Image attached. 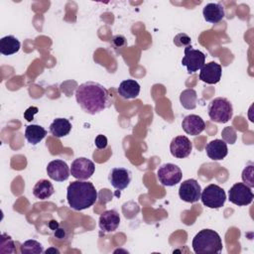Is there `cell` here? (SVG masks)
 <instances>
[{
	"mask_svg": "<svg viewBox=\"0 0 254 254\" xmlns=\"http://www.w3.org/2000/svg\"><path fill=\"white\" fill-rule=\"evenodd\" d=\"M46 135L47 130L37 124L28 125L25 130V138L32 145H37L40 143L46 137Z\"/></svg>",
	"mask_w": 254,
	"mask_h": 254,
	"instance_id": "obj_22",
	"label": "cell"
},
{
	"mask_svg": "<svg viewBox=\"0 0 254 254\" xmlns=\"http://www.w3.org/2000/svg\"><path fill=\"white\" fill-rule=\"evenodd\" d=\"M205 152L208 158L213 161H219L226 157L228 153L227 145L224 140L214 139L205 145Z\"/></svg>",
	"mask_w": 254,
	"mask_h": 254,
	"instance_id": "obj_17",
	"label": "cell"
},
{
	"mask_svg": "<svg viewBox=\"0 0 254 254\" xmlns=\"http://www.w3.org/2000/svg\"><path fill=\"white\" fill-rule=\"evenodd\" d=\"M192 150V143L184 135L175 137L170 144L171 154L178 159H184L190 156Z\"/></svg>",
	"mask_w": 254,
	"mask_h": 254,
	"instance_id": "obj_12",
	"label": "cell"
},
{
	"mask_svg": "<svg viewBox=\"0 0 254 254\" xmlns=\"http://www.w3.org/2000/svg\"><path fill=\"white\" fill-rule=\"evenodd\" d=\"M20 251L22 254H40L44 252L43 245L37 240L30 239L21 244Z\"/></svg>",
	"mask_w": 254,
	"mask_h": 254,
	"instance_id": "obj_25",
	"label": "cell"
},
{
	"mask_svg": "<svg viewBox=\"0 0 254 254\" xmlns=\"http://www.w3.org/2000/svg\"><path fill=\"white\" fill-rule=\"evenodd\" d=\"M209 118L213 122L226 123L233 115V107L231 102L224 97H216L212 99L207 107Z\"/></svg>",
	"mask_w": 254,
	"mask_h": 254,
	"instance_id": "obj_4",
	"label": "cell"
},
{
	"mask_svg": "<svg viewBox=\"0 0 254 254\" xmlns=\"http://www.w3.org/2000/svg\"><path fill=\"white\" fill-rule=\"evenodd\" d=\"M180 101L184 108L186 109H194L197 103V94L196 91L192 88L185 89L180 94Z\"/></svg>",
	"mask_w": 254,
	"mask_h": 254,
	"instance_id": "obj_24",
	"label": "cell"
},
{
	"mask_svg": "<svg viewBox=\"0 0 254 254\" xmlns=\"http://www.w3.org/2000/svg\"><path fill=\"white\" fill-rule=\"evenodd\" d=\"M111 44L115 47V48H122V47H125L127 45V42H126V38L122 35H116L112 38L111 40Z\"/></svg>",
	"mask_w": 254,
	"mask_h": 254,
	"instance_id": "obj_28",
	"label": "cell"
},
{
	"mask_svg": "<svg viewBox=\"0 0 254 254\" xmlns=\"http://www.w3.org/2000/svg\"><path fill=\"white\" fill-rule=\"evenodd\" d=\"M55 191L53 184L45 179H42L36 183L33 188V194L35 197L41 200L49 198Z\"/></svg>",
	"mask_w": 254,
	"mask_h": 254,
	"instance_id": "obj_20",
	"label": "cell"
},
{
	"mask_svg": "<svg viewBox=\"0 0 254 254\" xmlns=\"http://www.w3.org/2000/svg\"><path fill=\"white\" fill-rule=\"evenodd\" d=\"M51 252L58 253V254L60 253V251H59L58 249H56V248H50V249H48V250H46V251H45V253H47V254H48V253H51Z\"/></svg>",
	"mask_w": 254,
	"mask_h": 254,
	"instance_id": "obj_32",
	"label": "cell"
},
{
	"mask_svg": "<svg viewBox=\"0 0 254 254\" xmlns=\"http://www.w3.org/2000/svg\"><path fill=\"white\" fill-rule=\"evenodd\" d=\"M117 91L124 99H134L140 93V84L134 79H126L119 84Z\"/></svg>",
	"mask_w": 254,
	"mask_h": 254,
	"instance_id": "obj_19",
	"label": "cell"
},
{
	"mask_svg": "<svg viewBox=\"0 0 254 254\" xmlns=\"http://www.w3.org/2000/svg\"><path fill=\"white\" fill-rule=\"evenodd\" d=\"M201 188L196 180L189 179L184 181L179 189V196L186 202L193 203L200 199Z\"/></svg>",
	"mask_w": 254,
	"mask_h": 254,
	"instance_id": "obj_10",
	"label": "cell"
},
{
	"mask_svg": "<svg viewBox=\"0 0 254 254\" xmlns=\"http://www.w3.org/2000/svg\"><path fill=\"white\" fill-rule=\"evenodd\" d=\"M97 190L90 182L74 181L66 189L68 205L74 210H83L92 206L97 200Z\"/></svg>",
	"mask_w": 254,
	"mask_h": 254,
	"instance_id": "obj_2",
	"label": "cell"
},
{
	"mask_svg": "<svg viewBox=\"0 0 254 254\" xmlns=\"http://www.w3.org/2000/svg\"><path fill=\"white\" fill-rule=\"evenodd\" d=\"M74 95L80 108L91 115L103 111L112 103L108 90L95 81H86L79 84Z\"/></svg>",
	"mask_w": 254,
	"mask_h": 254,
	"instance_id": "obj_1",
	"label": "cell"
},
{
	"mask_svg": "<svg viewBox=\"0 0 254 254\" xmlns=\"http://www.w3.org/2000/svg\"><path fill=\"white\" fill-rule=\"evenodd\" d=\"M21 44L19 40L12 36H5L0 40V53L4 56H10L16 54L20 50Z\"/></svg>",
	"mask_w": 254,
	"mask_h": 254,
	"instance_id": "obj_23",
	"label": "cell"
},
{
	"mask_svg": "<svg viewBox=\"0 0 254 254\" xmlns=\"http://www.w3.org/2000/svg\"><path fill=\"white\" fill-rule=\"evenodd\" d=\"M70 175L79 181H86L94 174L95 166L94 163L84 157L76 158L72 161L69 168Z\"/></svg>",
	"mask_w": 254,
	"mask_h": 254,
	"instance_id": "obj_9",
	"label": "cell"
},
{
	"mask_svg": "<svg viewBox=\"0 0 254 254\" xmlns=\"http://www.w3.org/2000/svg\"><path fill=\"white\" fill-rule=\"evenodd\" d=\"M174 44L177 47H188L190 45V38L185 33H180L174 38Z\"/></svg>",
	"mask_w": 254,
	"mask_h": 254,
	"instance_id": "obj_27",
	"label": "cell"
},
{
	"mask_svg": "<svg viewBox=\"0 0 254 254\" xmlns=\"http://www.w3.org/2000/svg\"><path fill=\"white\" fill-rule=\"evenodd\" d=\"M94 144L96 146L97 149L99 150H103L107 147V138L102 135V134H99L95 137V140H94Z\"/></svg>",
	"mask_w": 254,
	"mask_h": 254,
	"instance_id": "obj_29",
	"label": "cell"
},
{
	"mask_svg": "<svg viewBox=\"0 0 254 254\" xmlns=\"http://www.w3.org/2000/svg\"><path fill=\"white\" fill-rule=\"evenodd\" d=\"M47 174L50 179L56 182H64L68 179L70 170L64 161L54 160L48 164Z\"/></svg>",
	"mask_w": 254,
	"mask_h": 254,
	"instance_id": "obj_13",
	"label": "cell"
},
{
	"mask_svg": "<svg viewBox=\"0 0 254 254\" xmlns=\"http://www.w3.org/2000/svg\"><path fill=\"white\" fill-rule=\"evenodd\" d=\"M132 180V173L126 168H113L109 172L108 181L111 186L119 190L126 189Z\"/></svg>",
	"mask_w": 254,
	"mask_h": 254,
	"instance_id": "obj_11",
	"label": "cell"
},
{
	"mask_svg": "<svg viewBox=\"0 0 254 254\" xmlns=\"http://www.w3.org/2000/svg\"><path fill=\"white\" fill-rule=\"evenodd\" d=\"M182 127L187 134L196 136L204 130L205 123L200 116L195 114H190L183 119Z\"/></svg>",
	"mask_w": 254,
	"mask_h": 254,
	"instance_id": "obj_16",
	"label": "cell"
},
{
	"mask_svg": "<svg viewBox=\"0 0 254 254\" xmlns=\"http://www.w3.org/2000/svg\"><path fill=\"white\" fill-rule=\"evenodd\" d=\"M201 202L208 208H220L226 200V194L222 188L210 184L204 188L200 194Z\"/></svg>",
	"mask_w": 254,
	"mask_h": 254,
	"instance_id": "obj_5",
	"label": "cell"
},
{
	"mask_svg": "<svg viewBox=\"0 0 254 254\" xmlns=\"http://www.w3.org/2000/svg\"><path fill=\"white\" fill-rule=\"evenodd\" d=\"M120 224V215L115 209L105 210L98 220L99 228L103 232H113Z\"/></svg>",
	"mask_w": 254,
	"mask_h": 254,
	"instance_id": "obj_15",
	"label": "cell"
},
{
	"mask_svg": "<svg viewBox=\"0 0 254 254\" xmlns=\"http://www.w3.org/2000/svg\"><path fill=\"white\" fill-rule=\"evenodd\" d=\"M70 130L71 124L65 118H56L50 125L51 134L57 138H62L68 135Z\"/></svg>",
	"mask_w": 254,
	"mask_h": 254,
	"instance_id": "obj_21",
	"label": "cell"
},
{
	"mask_svg": "<svg viewBox=\"0 0 254 254\" xmlns=\"http://www.w3.org/2000/svg\"><path fill=\"white\" fill-rule=\"evenodd\" d=\"M202 15L206 22L216 24L224 18L225 12H224V8L221 4L208 3L203 7Z\"/></svg>",
	"mask_w": 254,
	"mask_h": 254,
	"instance_id": "obj_18",
	"label": "cell"
},
{
	"mask_svg": "<svg viewBox=\"0 0 254 254\" xmlns=\"http://www.w3.org/2000/svg\"><path fill=\"white\" fill-rule=\"evenodd\" d=\"M194 253H219L222 241L219 234L212 229H202L195 234L191 242Z\"/></svg>",
	"mask_w": 254,
	"mask_h": 254,
	"instance_id": "obj_3",
	"label": "cell"
},
{
	"mask_svg": "<svg viewBox=\"0 0 254 254\" xmlns=\"http://www.w3.org/2000/svg\"><path fill=\"white\" fill-rule=\"evenodd\" d=\"M241 178L245 185H247L249 188L254 187V165L252 163L244 168Z\"/></svg>",
	"mask_w": 254,
	"mask_h": 254,
	"instance_id": "obj_26",
	"label": "cell"
},
{
	"mask_svg": "<svg viewBox=\"0 0 254 254\" xmlns=\"http://www.w3.org/2000/svg\"><path fill=\"white\" fill-rule=\"evenodd\" d=\"M205 64V55L192 48L191 45L185 48V56L182 60V64L187 66L189 73H193L200 69Z\"/></svg>",
	"mask_w": 254,
	"mask_h": 254,
	"instance_id": "obj_8",
	"label": "cell"
},
{
	"mask_svg": "<svg viewBox=\"0 0 254 254\" xmlns=\"http://www.w3.org/2000/svg\"><path fill=\"white\" fill-rule=\"evenodd\" d=\"M39 111V109H38V107H36V106H31V107H29L25 112H24V117H25V119L27 120V121H32L33 119H34V115L37 113Z\"/></svg>",
	"mask_w": 254,
	"mask_h": 254,
	"instance_id": "obj_30",
	"label": "cell"
},
{
	"mask_svg": "<svg viewBox=\"0 0 254 254\" xmlns=\"http://www.w3.org/2000/svg\"><path fill=\"white\" fill-rule=\"evenodd\" d=\"M254 194L247 185L243 183L234 184L228 190V199L230 202L238 205L244 206L252 202Z\"/></svg>",
	"mask_w": 254,
	"mask_h": 254,
	"instance_id": "obj_7",
	"label": "cell"
},
{
	"mask_svg": "<svg viewBox=\"0 0 254 254\" xmlns=\"http://www.w3.org/2000/svg\"><path fill=\"white\" fill-rule=\"evenodd\" d=\"M159 182L165 187H173L179 184L182 180L183 173L180 167L172 163H166L159 167L157 171Z\"/></svg>",
	"mask_w": 254,
	"mask_h": 254,
	"instance_id": "obj_6",
	"label": "cell"
},
{
	"mask_svg": "<svg viewBox=\"0 0 254 254\" xmlns=\"http://www.w3.org/2000/svg\"><path fill=\"white\" fill-rule=\"evenodd\" d=\"M55 236L59 239H63L65 237V231L60 227H58L57 229H55Z\"/></svg>",
	"mask_w": 254,
	"mask_h": 254,
	"instance_id": "obj_31",
	"label": "cell"
},
{
	"mask_svg": "<svg viewBox=\"0 0 254 254\" xmlns=\"http://www.w3.org/2000/svg\"><path fill=\"white\" fill-rule=\"evenodd\" d=\"M222 68L221 65L215 62H209L204 64L200 68L199 79L207 84H215L219 82L221 78Z\"/></svg>",
	"mask_w": 254,
	"mask_h": 254,
	"instance_id": "obj_14",
	"label": "cell"
}]
</instances>
